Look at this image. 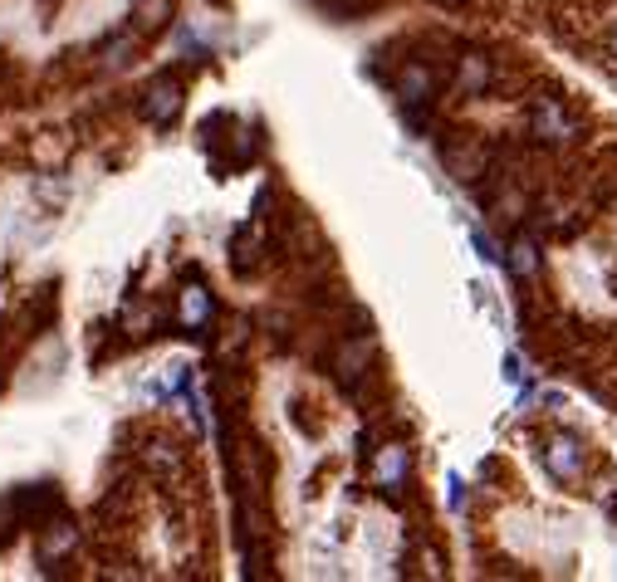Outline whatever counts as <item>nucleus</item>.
I'll use <instances>...</instances> for the list:
<instances>
[{
    "label": "nucleus",
    "mask_w": 617,
    "mask_h": 582,
    "mask_svg": "<svg viewBox=\"0 0 617 582\" xmlns=\"http://www.w3.org/2000/svg\"><path fill=\"white\" fill-rule=\"evenodd\" d=\"M544 470H549L559 484L583 480V470H589V450H583V441L569 436V431L549 436V441H544Z\"/></svg>",
    "instance_id": "1"
},
{
    "label": "nucleus",
    "mask_w": 617,
    "mask_h": 582,
    "mask_svg": "<svg viewBox=\"0 0 617 582\" xmlns=\"http://www.w3.org/2000/svg\"><path fill=\"white\" fill-rule=\"evenodd\" d=\"M529 133L544 137V142H573V137H579V118H573L559 99H539L535 109H529Z\"/></svg>",
    "instance_id": "2"
},
{
    "label": "nucleus",
    "mask_w": 617,
    "mask_h": 582,
    "mask_svg": "<svg viewBox=\"0 0 617 582\" xmlns=\"http://www.w3.org/2000/svg\"><path fill=\"white\" fill-rule=\"evenodd\" d=\"M176 113H182V83L162 79V83H152V89L142 93V118H148L152 128H167Z\"/></svg>",
    "instance_id": "3"
},
{
    "label": "nucleus",
    "mask_w": 617,
    "mask_h": 582,
    "mask_svg": "<svg viewBox=\"0 0 617 582\" xmlns=\"http://www.w3.org/2000/svg\"><path fill=\"white\" fill-rule=\"evenodd\" d=\"M446 167H452L456 182H476L490 167V152L485 147H446Z\"/></svg>",
    "instance_id": "4"
},
{
    "label": "nucleus",
    "mask_w": 617,
    "mask_h": 582,
    "mask_svg": "<svg viewBox=\"0 0 617 582\" xmlns=\"http://www.w3.org/2000/svg\"><path fill=\"white\" fill-rule=\"evenodd\" d=\"M426 93H432V69L426 65H407L397 73V99L402 103H422Z\"/></svg>",
    "instance_id": "5"
},
{
    "label": "nucleus",
    "mask_w": 617,
    "mask_h": 582,
    "mask_svg": "<svg viewBox=\"0 0 617 582\" xmlns=\"http://www.w3.org/2000/svg\"><path fill=\"white\" fill-rule=\"evenodd\" d=\"M456 83H461V93H485L490 89V59L485 55H466L461 69H456Z\"/></svg>",
    "instance_id": "6"
},
{
    "label": "nucleus",
    "mask_w": 617,
    "mask_h": 582,
    "mask_svg": "<svg viewBox=\"0 0 617 582\" xmlns=\"http://www.w3.org/2000/svg\"><path fill=\"white\" fill-rule=\"evenodd\" d=\"M505 264L519 274V279H535V274H539V246H535V240H529V236H519L515 246H510Z\"/></svg>",
    "instance_id": "7"
},
{
    "label": "nucleus",
    "mask_w": 617,
    "mask_h": 582,
    "mask_svg": "<svg viewBox=\"0 0 617 582\" xmlns=\"http://www.w3.org/2000/svg\"><path fill=\"white\" fill-rule=\"evenodd\" d=\"M373 475H378V484H402V480H407V450H397V446L378 450V460H373Z\"/></svg>",
    "instance_id": "8"
},
{
    "label": "nucleus",
    "mask_w": 617,
    "mask_h": 582,
    "mask_svg": "<svg viewBox=\"0 0 617 582\" xmlns=\"http://www.w3.org/2000/svg\"><path fill=\"white\" fill-rule=\"evenodd\" d=\"M212 319V299H206V289H186L182 294V323H206Z\"/></svg>",
    "instance_id": "9"
},
{
    "label": "nucleus",
    "mask_w": 617,
    "mask_h": 582,
    "mask_svg": "<svg viewBox=\"0 0 617 582\" xmlns=\"http://www.w3.org/2000/svg\"><path fill=\"white\" fill-rule=\"evenodd\" d=\"M148 465H152L157 475H176V470H182V450H172V446H152V450H148Z\"/></svg>",
    "instance_id": "10"
},
{
    "label": "nucleus",
    "mask_w": 617,
    "mask_h": 582,
    "mask_svg": "<svg viewBox=\"0 0 617 582\" xmlns=\"http://www.w3.org/2000/svg\"><path fill=\"white\" fill-rule=\"evenodd\" d=\"M69 548H75V528L55 524V534L45 538V558H59V554H69Z\"/></svg>",
    "instance_id": "11"
},
{
    "label": "nucleus",
    "mask_w": 617,
    "mask_h": 582,
    "mask_svg": "<svg viewBox=\"0 0 617 582\" xmlns=\"http://www.w3.org/2000/svg\"><path fill=\"white\" fill-rule=\"evenodd\" d=\"M167 10H172V5H167V0H142V5H138V30L162 25V20H167Z\"/></svg>",
    "instance_id": "12"
},
{
    "label": "nucleus",
    "mask_w": 617,
    "mask_h": 582,
    "mask_svg": "<svg viewBox=\"0 0 617 582\" xmlns=\"http://www.w3.org/2000/svg\"><path fill=\"white\" fill-rule=\"evenodd\" d=\"M368 357H373V338H363V343L343 347V357H339V363H343V373H349V367H353V373H358V367L368 363Z\"/></svg>",
    "instance_id": "13"
},
{
    "label": "nucleus",
    "mask_w": 617,
    "mask_h": 582,
    "mask_svg": "<svg viewBox=\"0 0 617 582\" xmlns=\"http://www.w3.org/2000/svg\"><path fill=\"white\" fill-rule=\"evenodd\" d=\"M470 246L480 250V260H505V255H500V246L485 236V230H470Z\"/></svg>",
    "instance_id": "14"
},
{
    "label": "nucleus",
    "mask_w": 617,
    "mask_h": 582,
    "mask_svg": "<svg viewBox=\"0 0 617 582\" xmlns=\"http://www.w3.org/2000/svg\"><path fill=\"white\" fill-rule=\"evenodd\" d=\"M505 377H510V383H519V377H525V367H519V357H515V353L505 357Z\"/></svg>",
    "instance_id": "15"
},
{
    "label": "nucleus",
    "mask_w": 617,
    "mask_h": 582,
    "mask_svg": "<svg viewBox=\"0 0 617 582\" xmlns=\"http://www.w3.org/2000/svg\"><path fill=\"white\" fill-rule=\"evenodd\" d=\"M608 49H613V59H617V25L608 30Z\"/></svg>",
    "instance_id": "16"
},
{
    "label": "nucleus",
    "mask_w": 617,
    "mask_h": 582,
    "mask_svg": "<svg viewBox=\"0 0 617 582\" xmlns=\"http://www.w3.org/2000/svg\"><path fill=\"white\" fill-rule=\"evenodd\" d=\"M442 5H466V0H442Z\"/></svg>",
    "instance_id": "17"
}]
</instances>
